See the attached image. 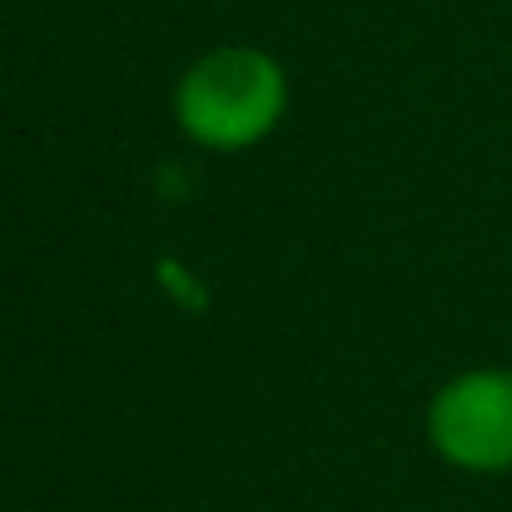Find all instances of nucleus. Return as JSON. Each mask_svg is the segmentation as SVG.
<instances>
[{"label":"nucleus","mask_w":512,"mask_h":512,"mask_svg":"<svg viewBox=\"0 0 512 512\" xmlns=\"http://www.w3.org/2000/svg\"><path fill=\"white\" fill-rule=\"evenodd\" d=\"M289 105V80L274 55L249 45H224L194 60L179 80L174 110L189 140L204 150H249L259 145Z\"/></svg>","instance_id":"obj_1"},{"label":"nucleus","mask_w":512,"mask_h":512,"mask_svg":"<svg viewBox=\"0 0 512 512\" xmlns=\"http://www.w3.org/2000/svg\"><path fill=\"white\" fill-rule=\"evenodd\" d=\"M433 448L463 473H512V373L473 368L428 403Z\"/></svg>","instance_id":"obj_2"}]
</instances>
